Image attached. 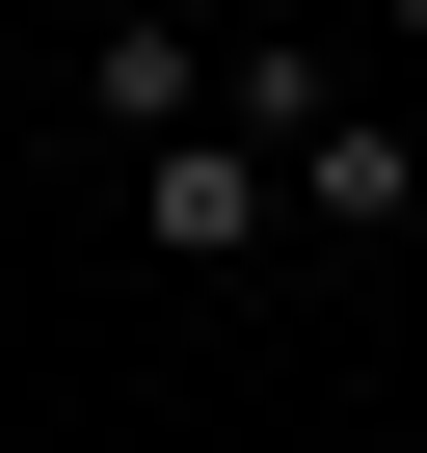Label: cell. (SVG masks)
<instances>
[{
  "mask_svg": "<svg viewBox=\"0 0 427 453\" xmlns=\"http://www.w3.org/2000/svg\"><path fill=\"white\" fill-rule=\"evenodd\" d=\"M374 54H427V0H374Z\"/></svg>",
  "mask_w": 427,
  "mask_h": 453,
  "instance_id": "cell-4",
  "label": "cell"
},
{
  "mask_svg": "<svg viewBox=\"0 0 427 453\" xmlns=\"http://www.w3.org/2000/svg\"><path fill=\"white\" fill-rule=\"evenodd\" d=\"M214 81H241V54H214L187 0H107V27H81V134H107V160H160V134H214Z\"/></svg>",
  "mask_w": 427,
  "mask_h": 453,
  "instance_id": "cell-3",
  "label": "cell"
},
{
  "mask_svg": "<svg viewBox=\"0 0 427 453\" xmlns=\"http://www.w3.org/2000/svg\"><path fill=\"white\" fill-rule=\"evenodd\" d=\"M214 107H241V160L294 187V241H400V213H427V134H400L347 54H241Z\"/></svg>",
  "mask_w": 427,
  "mask_h": 453,
  "instance_id": "cell-1",
  "label": "cell"
},
{
  "mask_svg": "<svg viewBox=\"0 0 427 453\" xmlns=\"http://www.w3.org/2000/svg\"><path fill=\"white\" fill-rule=\"evenodd\" d=\"M134 241H160V267H294V187L241 160V107H214V134H160V160H134Z\"/></svg>",
  "mask_w": 427,
  "mask_h": 453,
  "instance_id": "cell-2",
  "label": "cell"
}]
</instances>
